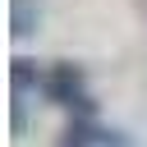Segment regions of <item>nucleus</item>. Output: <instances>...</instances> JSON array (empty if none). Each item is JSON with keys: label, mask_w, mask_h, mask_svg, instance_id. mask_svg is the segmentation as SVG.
I'll return each mask as SVG.
<instances>
[{"label": "nucleus", "mask_w": 147, "mask_h": 147, "mask_svg": "<svg viewBox=\"0 0 147 147\" xmlns=\"http://www.w3.org/2000/svg\"><path fill=\"white\" fill-rule=\"evenodd\" d=\"M41 96H46L51 106L74 110V106H78V96H87V69H83V64H74V60H51V64H46Z\"/></svg>", "instance_id": "f257e3e1"}, {"label": "nucleus", "mask_w": 147, "mask_h": 147, "mask_svg": "<svg viewBox=\"0 0 147 147\" xmlns=\"http://www.w3.org/2000/svg\"><path fill=\"white\" fill-rule=\"evenodd\" d=\"M9 83H14V92H41V83H46V64H37V60H28V55H14L9 60Z\"/></svg>", "instance_id": "f03ea898"}, {"label": "nucleus", "mask_w": 147, "mask_h": 147, "mask_svg": "<svg viewBox=\"0 0 147 147\" xmlns=\"http://www.w3.org/2000/svg\"><path fill=\"white\" fill-rule=\"evenodd\" d=\"M41 28V0H9V32L23 41Z\"/></svg>", "instance_id": "7ed1b4c3"}, {"label": "nucleus", "mask_w": 147, "mask_h": 147, "mask_svg": "<svg viewBox=\"0 0 147 147\" xmlns=\"http://www.w3.org/2000/svg\"><path fill=\"white\" fill-rule=\"evenodd\" d=\"M101 142H106V129H96V119H69L55 147H101Z\"/></svg>", "instance_id": "20e7f679"}, {"label": "nucleus", "mask_w": 147, "mask_h": 147, "mask_svg": "<svg viewBox=\"0 0 147 147\" xmlns=\"http://www.w3.org/2000/svg\"><path fill=\"white\" fill-rule=\"evenodd\" d=\"M9 129H14V138H23V129H28V101H23V92H14V106H9Z\"/></svg>", "instance_id": "39448f33"}, {"label": "nucleus", "mask_w": 147, "mask_h": 147, "mask_svg": "<svg viewBox=\"0 0 147 147\" xmlns=\"http://www.w3.org/2000/svg\"><path fill=\"white\" fill-rule=\"evenodd\" d=\"M101 147H129V138H124V133H106V142H101Z\"/></svg>", "instance_id": "423d86ee"}]
</instances>
